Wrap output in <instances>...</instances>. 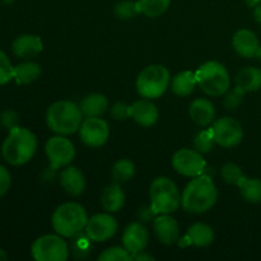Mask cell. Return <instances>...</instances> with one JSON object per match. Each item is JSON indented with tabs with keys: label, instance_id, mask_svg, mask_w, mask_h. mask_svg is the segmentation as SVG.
Listing matches in <instances>:
<instances>
[{
	"label": "cell",
	"instance_id": "cell-34",
	"mask_svg": "<svg viewBox=\"0 0 261 261\" xmlns=\"http://www.w3.org/2000/svg\"><path fill=\"white\" fill-rule=\"evenodd\" d=\"M12 79H14V66L4 51L0 50V87L8 84Z\"/></svg>",
	"mask_w": 261,
	"mask_h": 261
},
{
	"label": "cell",
	"instance_id": "cell-31",
	"mask_svg": "<svg viewBox=\"0 0 261 261\" xmlns=\"http://www.w3.org/2000/svg\"><path fill=\"white\" fill-rule=\"evenodd\" d=\"M214 143L216 142H214L212 129L200 132L195 138H194V147H195V150L200 152L201 154L211 152L214 147Z\"/></svg>",
	"mask_w": 261,
	"mask_h": 261
},
{
	"label": "cell",
	"instance_id": "cell-25",
	"mask_svg": "<svg viewBox=\"0 0 261 261\" xmlns=\"http://www.w3.org/2000/svg\"><path fill=\"white\" fill-rule=\"evenodd\" d=\"M198 81H196V74L193 71H182L172 79V91L173 93L180 97L190 96L195 89Z\"/></svg>",
	"mask_w": 261,
	"mask_h": 261
},
{
	"label": "cell",
	"instance_id": "cell-46",
	"mask_svg": "<svg viewBox=\"0 0 261 261\" xmlns=\"http://www.w3.org/2000/svg\"><path fill=\"white\" fill-rule=\"evenodd\" d=\"M257 56H259V58L261 59V48H260V51H259V54H257Z\"/></svg>",
	"mask_w": 261,
	"mask_h": 261
},
{
	"label": "cell",
	"instance_id": "cell-17",
	"mask_svg": "<svg viewBox=\"0 0 261 261\" xmlns=\"http://www.w3.org/2000/svg\"><path fill=\"white\" fill-rule=\"evenodd\" d=\"M12 51L17 58H33L42 51V40L36 35H20L13 41Z\"/></svg>",
	"mask_w": 261,
	"mask_h": 261
},
{
	"label": "cell",
	"instance_id": "cell-18",
	"mask_svg": "<svg viewBox=\"0 0 261 261\" xmlns=\"http://www.w3.org/2000/svg\"><path fill=\"white\" fill-rule=\"evenodd\" d=\"M132 117L142 126H152L158 120V110L149 99H140L130 106Z\"/></svg>",
	"mask_w": 261,
	"mask_h": 261
},
{
	"label": "cell",
	"instance_id": "cell-22",
	"mask_svg": "<svg viewBox=\"0 0 261 261\" xmlns=\"http://www.w3.org/2000/svg\"><path fill=\"white\" fill-rule=\"evenodd\" d=\"M101 204L105 211L110 213L119 212L125 204V194L120 184L115 182L107 186L101 195Z\"/></svg>",
	"mask_w": 261,
	"mask_h": 261
},
{
	"label": "cell",
	"instance_id": "cell-33",
	"mask_svg": "<svg viewBox=\"0 0 261 261\" xmlns=\"http://www.w3.org/2000/svg\"><path fill=\"white\" fill-rule=\"evenodd\" d=\"M221 175L222 178L227 184H231V185H239L242 181V178H244V173H242L241 168L237 165H234V163H227V165H224L222 167Z\"/></svg>",
	"mask_w": 261,
	"mask_h": 261
},
{
	"label": "cell",
	"instance_id": "cell-5",
	"mask_svg": "<svg viewBox=\"0 0 261 261\" xmlns=\"http://www.w3.org/2000/svg\"><path fill=\"white\" fill-rule=\"evenodd\" d=\"M196 81L204 93L212 97L223 96L231 86L226 66L218 61H208L195 71Z\"/></svg>",
	"mask_w": 261,
	"mask_h": 261
},
{
	"label": "cell",
	"instance_id": "cell-21",
	"mask_svg": "<svg viewBox=\"0 0 261 261\" xmlns=\"http://www.w3.org/2000/svg\"><path fill=\"white\" fill-rule=\"evenodd\" d=\"M81 111L86 117H101L109 109V101L103 94L92 93L81 102Z\"/></svg>",
	"mask_w": 261,
	"mask_h": 261
},
{
	"label": "cell",
	"instance_id": "cell-36",
	"mask_svg": "<svg viewBox=\"0 0 261 261\" xmlns=\"http://www.w3.org/2000/svg\"><path fill=\"white\" fill-rule=\"evenodd\" d=\"M245 92L242 89H240L239 87L233 89L228 96L224 98V105L228 110H236L237 107L240 106V103L242 102V98H244Z\"/></svg>",
	"mask_w": 261,
	"mask_h": 261
},
{
	"label": "cell",
	"instance_id": "cell-19",
	"mask_svg": "<svg viewBox=\"0 0 261 261\" xmlns=\"http://www.w3.org/2000/svg\"><path fill=\"white\" fill-rule=\"evenodd\" d=\"M60 185L69 195L79 196L86 189V178L78 168L69 166L61 171Z\"/></svg>",
	"mask_w": 261,
	"mask_h": 261
},
{
	"label": "cell",
	"instance_id": "cell-11",
	"mask_svg": "<svg viewBox=\"0 0 261 261\" xmlns=\"http://www.w3.org/2000/svg\"><path fill=\"white\" fill-rule=\"evenodd\" d=\"M172 166L176 172L188 177H196L204 173L206 165L200 152L194 149H180L173 154Z\"/></svg>",
	"mask_w": 261,
	"mask_h": 261
},
{
	"label": "cell",
	"instance_id": "cell-10",
	"mask_svg": "<svg viewBox=\"0 0 261 261\" xmlns=\"http://www.w3.org/2000/svg\"><path fill=\"white\" fill-rule=\"evenodd\" d=\"M214 142L224 148H232L240 144L244 138L241 124L232 117H222L217 120L212 127Z\"/></svg>",
	"mask_w": 261,
	"mask_h": 261
},
{
	"label": "cell",
	"instance_id": "cell-20",
	"mask_svg": "<svg viewBox=\"0 0 261 261\" xmlns=\"http://www.w3.org/2000/svg\"><path fill=\"white\" fill-rule=\"evenodd\" d=\"M189 114L193 121L199 126H208L213 122L216 116V109L214 105L206 98H196L191 102Z\"/></svg>",
	"mask_w": 261,
	"mask_h": 261
},
{
	"label": "cell",
	"instance_id": "cell-30",
	"mask_svg": "<svg viewBox=\"0 0 261 261\" xmlns=\"http://www.w3.org/2000/svg\"><path fill=\"white\" fill-rule=\"evenodd\" d=\"M139 7L137 2H130V0H124L115 5V15L119 19L126 20L132 19L135 15L139 14Z\"/></svg>",
	"mask_w": 261,
	"mask_h": 261
},
{
	"label": "cell",
	"instance_id": "cell-1",
	"mask_svg": "<svg viewBox=\"0 0 261 261\" xmlns=\"http://www.w3.org/2000/svg\"><path fill=\"white\" fill-rule=\"evenodd\" d=\"M218 191L209 176L199 175L186 185L181 196V205L189 213H205L216 204Z\"/></svg>",
	"mask_w": 261,
	"mask_h": 261
},
{
	"label": "cell",
	"instance_id": "cell-42",
	"mask_svg": "<svg viewBox=\"0 0 261 261\" xmlns=\"http://www.w3.org/2000/svg\"><path fill=\"white\" fill-rule=\"evenodd\" d=\"M254 17H255V20H256V22L261 25V2L257 3V4L255 5Z\"/></svg>",
	"mask_w": 261,
	"mask_h": 261
},
{
	"label": "cell",
	"instance_id": "cell-24",
	"mask_svg": "<svg viewBox=\"0 0 261 261\" xmlns=\"http://www.w3.org/2000/svg\"><path fill=\"white\" fill-rule=\"evenodd\" d=\"M236 87L245 93L259 91L261 88V69L249 66L240 70L236 75Z\"/></svg>",
	"mask_w": 261,
	"mask_h": 261
},
{
	"label": "cell",
	"instance_id": "cell-3",
	"mask_svg": "<svg viewBox=\"0 0 261 261\" xmlns=\"http://www.w3.org/2000/svg\"><path fill=\"white\" fill-rule=\"evenodd\" d=\"M83 114L81 107L70 101H59L51 105L46 112L47 126L58 135H70L79 130Z\"/></svg>",
	"mask_w": 261,
	"mask_h": 261
},
{
	"label": "cell",
	"instance_id": "cell-4",
	"mask_svg": "<svg viewBox=\"0 0 261 261\" xmlns=\"http://www.w3.org/2000/svg\"><path fill=\"white\" fill-rule=\"evenodd\" d=\"M88 216L81 204L65 203L53 214V228L61 237H75L86 229Z\"/></svg>",
	"mask_w": 261,
	"mask_h": 261
},
{
	"label": "cell",
	"instance_id": "cell-13",
	"mask_svg": "<svg viewBox=\"0 0 261 261\" xmlns=\"http://www.w3.org/2000/svg\"><path fill=\"white\" fill-rule=\"evenodd\" d=\"M117 232V222L110 214H96L88 219L86 233L92 241L103 242L111 239Z\"/></svg>",
	"mask_w": 261,
	"mask_h": 261
},
{
	"label": "cell",
	"instance_id": "cell-29",
	"mask_svg": "<svg viewBox=\"0 0 261 261\" xmlns=\"http://www.w3.org/2000/svg\"><path fill=\"white\" fill-rule=\"evenodd\" d=\"M137 3L142 14L149 18H155L162 15L168 9L171 0H138Z\"/></svg>",
	"mask_w": 261,
	"mask_h": 261
},
{
	"label": "cell",
	"instance_id": "cell-14",
	"mask_svg": "<svg viewBox=\"0 0 261 261\" xmlns=\"http://www.w3.org/2000/svg\"><path fill=\"white\" fill-rule=\"evenodd\" d=\"M148 241H149V233L139 222L129 224L122 234V245L132 255L144 251Z\"/></svg>",
	"mask_w": 261,
	"mask_h": 261
},
{
	"label": "cell",
	"instance_id": "cell-35",
	"mask_svg": "<svg viewBox=\"0 0 261 261\" xmlns=\"http://www.w3.org/2000/svg\"><path fill=\"white\" fill-rule=\"evenodd\" d=\"M0 122L8 130H12L14 127L19 126V116L17 115V112L12 111V110H5L0 115Z\"/></svg>",
	"mask_w": 261,
	"mask_h": 261
},
{
	"label": "cell",
	"instance_id": "cell-2",
	"mask_svg": "<svg viewBox=\"0 0 261 261\" xmlns=\"http://www.w3.org/2000/svg\"><path fill=\"white\" fill-rule=\"evenodd\" d=\"M37 149V138L24 127L17 126L9 130L2 145V154L4 160L12 166L25 165L32 160Z\"/></svg>",
	"mask_w": 261,
	"mask_h": 261
},
{
	"label": "cell",
	"instance_id": "cell-9",
	"mask_svg": "<svg viewBox=\"0 0 261 261\" xmlns=\"http://www.w3.org/2000/svg\"><path fill=\"white\" fill-rule=\"evenodd\" d=\"M45 152L50 162V168L54 171L70 165L75 157L73 143L64 135L50 138L45 145Z\"/></svg>",
	"mask_w": 261,
	"mask_h": 261
},
{
	"label": "cell",
	"instance_id": "cell-41",
	"mask_svg": "<svg viewBox=\"0 0 261 261\" xmlns=\"http://www.w3.org/2000/svg\"><path fill=\"white\" fill-rule=\"evenodd\" d=\"M133 260H137V261H153L154 257L149 254H144L143 251L138 252V254L133 255Z\"/></svg>",
	"mask_w": 261,
	"mask_h": 261
},
{
	"label": "cell",
	"instance_id": "cell-7",
	"mask_svg": "<svg viewBox=\"0 0 261 261\" xmlns=\"http://www.w3.org/2000/svg\"><path fill=\"white\" fill-rule=\"evenodd\" d=\"M171 76L162 65H150L138 75L137 89L143 98H158L167 91Z\"/></svg>",
	"mask_w": 261,
	"mask_h": 261
},
{
	"label": "cell",
	"instance_id": "cell-28",
	"mask_svg": "<svg viewBox=\"0 0 261 261\" xmlns=\"http://www.w3.org/2000/svg\"><path fill=\"white\" fill-rule=\"evenodd\" d=\"M112 173V178L115 180V182L117 184H125L127 181L132 180L135 175V166L134 163L132 162L130 160H119L114 165L111 170Z\"/></svg>",
	"mask_w": 261,
	"mask_h": 261
},
{
	"label": "cell",
	"instance_id": "cell-8",
	"mask_svg": "<svg viewBox=\"0 0 261 261\" xmlns=\"http://www.w3.org/2000/svg\"><path fill=\"white\" fill-rule=\"evenodd\" d=\"M31 254L37 261H65L69 256V246L60 234H45L33 242Z\"/></svg>",
	"mask_w": 261,
	"mask_h": 261
},
{
	"label": "cell",
	"instance_id": "cell-45",
	"mask_svg": "<svg viewBox=\"0 0 261 261\" xmlns=\"http://www.w3.org/2000/svg\"><path fill=\"white\" fill-rule=\"evenodd\" d=\"M249 2H250V4H251V5H256L257 3L261 2V0H249Z\"/></svg>",
	"mask_w": 261,
	"mask_h": 261
},
{
	"label": "cell",
	"instance_id": "cell-40",
	"mask_svg": "<svg viewBox=\"0 0 261 261\" xmlns=\"http://www.w3.org/2000/svg\"><path fill=\"white\" fill-rule=\"evenodd\" d=\"M153 214H154V212L152 211V208H142L139 209V214H138V216H139L140 221L148 222Z\"/></svg>",
	"mask_w": 261,
	"mask_h": 261
},
{
	"label": "cell",
	"instance_id": "cell-39",
	"mask_svg": "<svg viewBox=\"0 0 261 261\" xmlns=\"http://www.w3.org/2000/svg\"><path fill=\"white\" fill-rule=\"evenodd\" d=\"M10 184H12V177H10L9 171L4 166L0 165V198L8 193Z\"/></svg>",
	"mask_w": 261,
	"mask_h": 261
},
{
	"label": "cell",
	"instance_id": "cell-27",
	"mask_svg": "<svg viewBox=\"0 0 261 261\" xmlns=\"http://www.w3.org/2000/svg\"><path fill=\"white\" fill-rule=\"evenodd\" d=\"M239 186L245 200L254 204L261 203V180L244 177Z\"/></svg>",
	"mask_w": 261,
	"mask_h": 261
},
{
	"label": "cell",
	"instance_id": "cell-44",
	"mask_svg": "<svg viewBox=\"0 0 261 261\" xmlns=\"http://www.w3.org/2000/svg\"><path fill=\"white\" fill-rule=\"evenodd\" d=\"M15 0H0V3H2V4H4V5H9V4H13V3H14Z\"/></svg>",
	"mask_w": 261,
	"mask_h": 261
},
{
	"label": "cell",
	"instance_id": "cell-37",
	"mask_svg": "<svg viewBox=\"0 0 261 261\" xmlns=\"http://www.w3.org/2000/svg\"><path fill=\"white\" fill-rule=\"evenodd\" d=\"M111 116L115 120H126L132 117L130 114V106L125 105L124 102H116L114 106L111 107Z\"/></svg>",
	"mask_w": 261,
	"mask_h": 261
},
{
	"label": "cell",
	"instance_id": "cell-32",
	"mask_svg": "<svg viewBox=\"0 0 261 261\" xmlns=\"http://www.w3.org/2000/svg\"><path fill=\"white\" fill-rule=\"evenodd\" d=\"M99 261H130L133 255L125 247H110L98 256Z\"/></svg>",
	"mask_w": 261,
	"mask_h": 261
},
{
	"label": "cell",
	"instance_id": "cell-12",
	"mask_svg": "<svg viewBox=\"0 0 261 261\" xmlns=\"http://www.w3.org/2000/svg\"><path fill=\"white\" fill-rule=\"evenodd\" d=\"M110 135L109 124L101 117H86L79 127L82 142L92 148H98L107 142Z\"/></svg>",
	"mask_w": 261,
	"mask_h": 261
},
{
	"label": "cell",
	"instance_id": "cell-43",
	"mask_svg": "<svg viewBox=\"0 0 261 261\" xmlns=\"http://www.w3.org/2000/svg\"><path fill=\"white\" fill-rule=\"evenodd\" d=\"M7 260H8L7 252H5L3 249H0V261H7Z\"/></svg>",
	"mask_w": 261,
	"mask_h": 261
},
{
	"label": "cell",
	"instance_id": "cell-6",
	"mask_svg": "<svg viewBox=\"0 0 261 261\" xmlns=\"http://www.w3.org/2000/svg\"><path fill=\"white\" fill-rule=\"evenodd\" d=\"M150 208L154 214H171L181 205L177 186L168 177H158L150 185Z\"/></svg>",
	"mask_w": 261,
	"mask_h": 261
},
{
	"label": "cell",
	"instance_id": "cell-16",
	"mask_svg": "<svg viewBox=\"0 0 261 261\" xmlns=\"http://www.w3.org/2000/svg\"><path fill=\"white\" fill-rule=\"evenodd\" d=\"M154 232L158 240L167 246L176 244L178 241V237H180L178 223L170 214H160V217L155 218Z\"/></svg>",
	"mask_w": 261,
	"mask_h": 261
},
{
	"label": "cell",
	"instance_id": "cell-15",
	"mask_svg": "<svg viewBox=\"0 0 261 261\" xmlns=\"http://www.w3.org/2000/svg\"><path fill=\"white\" fill-rule=\"evenodd\" d=\"M232 45L236 53L242 58H254L260 51V42L257 36L250 30H240L234 33Z\"/></svg>",
	"mask_w": 261,
	"mask_h": 261
},
{
	"label": "cell",
	"instance_id": "cell-23",
	"mask_svg": "<svg viewBox=\"0 0 261 261\" xmlns=\"http://www.w3.org/2000/svg\"><path fill=\"white\" fill-rule=\"evenodd\" d=\"M185 240L188 241V245H194L196 247H205L214 241V232L208 224L199 222V223H194L188 229Z\"/></svg>",
	"mask_w": 261,
	"mask_h": 261
},
{
	"label": "cell",
	"instance_id": "cell-26",
	"mask_svg": "<svg viewBox=\"0 0 261 261\" xmlns=\"http://www.w3.org/2000/svg\"><path fill=\"white\" fill-rule=\"evenodd\" d=\"M41 75V66L35 61H24L14 66V79L18 84H30Z\"/></svg>",
	"mask_w": 261,
	"mask_h": 261
},
{
	"label": "cell",
	"instance_id": "cell-38",
	"mask_svg": "<svg viewBox=\"0 0 261 261\" xmlns=\"http://www.w3.org/2000/svg\"><path fill=\"white\" fill-rule=\"evenodd\" d=\"M87 234V233H86ZM89 237L87 236L86 239H78L73 245V254L75 255L76 257H84L88 255L89 250H91V246H89Z\"/></svg>",
	"mask_w": 261,
	"mask_h": 261
}]
</instances>
